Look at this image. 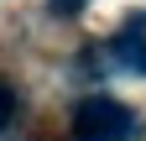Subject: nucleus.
<instances>
[{
    "label": "nucleus",
    "mask_w": 146,
    "mask_h": 141,
    "mask_svg": "<svg viewBox=\"0 0 146 141\" xmlns=\"http://www.w3.org/2000/svg\"><path fill=\"white\" fill-rule=\"evenodd\" d=\"M141 115L131 104H120L115 94H89L73 110V141H136Z\"/></svg>",
    "instance_id": "1"
},
{
    "label": "nucleus",
    "mask_w": 146,
    "mask_h": 141,
    "mask_svg": "<svg viewBox=\"0 0 146 141\" xmlns=\"http://www.w3.org/2000/svg\"><path fill=\"white\" fill-rule=\"evenodd\" d=\"M11 120H16V89H11V84H0V136L11 131Z\"/></svg>",
    "instance_id": "2"
},
{
    "label": "nucleus",
    "mask_w": 146,
    "mask_h": 141,
    "mask_svg": "<svg viewBox=\"0 0 146 141\" xmlns=\"http://www.w3.org/2000/svg\"><path fill=\"white\" fill-rule=\"evenodd\" d=\"M47 5H52V16H78L89 0H47Z\"/></svg>",
    "instance_id": "3"
},
{
    "label": "nucleus",
    "mask_w": 146,
    "mask_h": 141,
    "mask_svg": "<svg viewBox=\"0 0 146 141\" xmlns=\"http://www.w3.org/2000/svg\"><path fill=\"white\" fill-rule=\"evenodd\" d=\"M141 73H146V63H141Z\"/></svg>",
    "instance_id": "4"
}]
</instances>
